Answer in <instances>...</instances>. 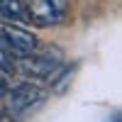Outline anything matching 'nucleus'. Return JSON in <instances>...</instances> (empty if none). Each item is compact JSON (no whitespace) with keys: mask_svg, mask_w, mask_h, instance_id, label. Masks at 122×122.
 I'll return each instance as SVG.
<instances>
[{"mask_svg":"<svg viewBox=\"0 0 122 122\" xmlns=\"http://www.w3.org/2000/svg\"><path fill=\"white\" fill-rule=\"evenodd\" d=\"M0 95H3V110L12 120H20L22 115L32 112L44 100L42 88H37L34 83H17L12 88H5Z\"/></svg>","mask_w":122,"mask_h":122,"instance_id":"nucleus-1","label":"nucleus"},{"mask_svg":"<svg viewBox=\"0 0 122 122\" xmlns=\"http://www.w3.org/2000/svg\"><path fill=\"white\" fill-rule=\"evenodd\" d=\"M61 66V56L59 54H27V56H20L17 64H15V71L25 73L29 78H51Z\"/></svg>","mask_w":122,"mask_h":122,"instance_id":"nucleus-2","label":"nucleus"},{"mask_svg":"<svg viewBox=\"0 0 122 122\" xmlns=\"http://www.w3.org/2000/svg\"><path fill=\"white\" fill-rule=\"evenodd\" d=\"M0 37L5 39V44L10 46V51L15 54V59L20 56H27L37 49V37L29 32V29L20 27V25H3L0 27Z\"/></svg>","mask_w":122,"mask_h":122,"instance_id":"nucleus-3","label":"nucleus"},{"mask_svg":"<svg viewBox=\"0 0 122 122\" xmlns=\"http://www.w3.org/2000/svg\"><path fill=\"white\" fill-rule=\"evenodd\" d=\"M25 7H27V20H32L34 25H42V27L56 25L64 17V10L54 0H29Z\"/></svg>","mask_w":122,"mask_h":122,"instance_id":"nucleus-4","label":"nucleus"},{"mask_svg":"<svg viewBox=\"0 0 122 122\" xmlns=\"http://www.w3.org/2000/svg\"><path fill=\"white\" fill-rule=\"evenodd\" d=\"M0 17L12 20V22H25L27 20V7L22 0H0Z\"/></svg>","mask_w":122,"mask_h":122,"instance_id":"nucleus-5","label":"nucleus"},{"mask_svg":"<svg viewBox=\"0 0 122 122\" xmlns=\"http://www.w3.org/2000/svg\"><path fill=\"white\" fill-rule=\"evenodd\" d=\"M15 64H17L15 54L10 51V46L5 44V39L0 37V71H3V73H15Z\"/></svg>","mask_w":122,"mask_h":122,"instance_id":"nucleus-6","label":"nucleus"},{"mask_svg":"<svg viewBox=\"0 0 122 122\" xmlns=\"http://www.w3.org/2000/svg\"><path fill=\"white\" fill-rule=\"evenodd\" d=\"M54 3L61 7V10H64V12H66V0H54Z\"/></svg>","mask_w":122,"mask_h":122,"instance_id":"nucleus-7","label":"nucleus"},{"mask_svg":"<svg viewBox=\"0 0 122 122\" xmlns=\"http://www.w3.org/2000/svg\"><path fill=\"white\" fill-rule=\"evenodd\" d=\"M3 90H5V78L0 76V93H3Z\"/></svg>","mask_w":122,"mask_h":122,"instance_id":"nucleus-8","label":"nucleus"}]
</instances>
